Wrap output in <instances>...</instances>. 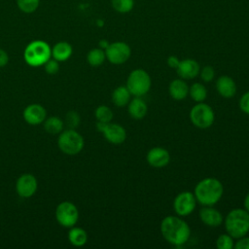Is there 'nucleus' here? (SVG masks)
Returning <instances> with one entry per match:
<instances>
[{"instance_id":"nucleus-1","label":"nucleus","mask_w":249,"mask_h":249,"mask_svg":"<svg viewBox=\"0 0 249 249\" xmlns=\"http://www.w3.org/2000/svg\"><path fill=\"white\" fill-rule=\"evenodd\" d=\"M160 232L163 238L170 244L180 246L186 243L191 236L189 225L177 216H166L160 223Z\"/></svg>"},{"instance_id":"nucleus-2","label":"nucleus","mask_w":249,"mask_h":249,"mask_svg":"<svg viewBox=\"0 0 249 249\" xmlns=\"http://www.w3.org/2000/svg\"><path fill=\"white\" fill-rule=\"evenodd\" d=\"M224 188L222 183L213 177H207L200 180L195 188V196L196 201L204 206L216 204L222 197Z\"/></svg>"},{"instance_id":"nucleus-3","label":"nucleus","mask_w":249,"mask_h":249,"mask_svg":"<svg viewBox=\"0 0 249 249\" xmlns=\"http://www.w3.org/2000/svg\"><path fill=\"white\" fill-rule=\"evenodd\" d=\"M227 233L233 238H240L249 231V212L242 208L231 210L225 218Z\"/></svg>"},{"instance_id":"nucleus-4","label":"nucleus","mask_w":249,"mask_h":249,"mask_svg":"<svg viewBox=\"0 0 249 249\" xmlns=\"http://www.w3.org/2000/svg\"><path fill=\"white\" fill-rule=\"evenodd\" d=\"M52 57V48L43 40H34L27 44L23 51V58L31 67L44 65Z\"/></svg>"},{"instance_id":"nucleus-5","label":"nucleus","mask_w":249,"mask_h":249,"mask_svg":"<svg viewBox=\"0 0 249 249\" xmlns=\"http://www.w3.org/2000/svg\"><path fill=\"white\" fill-rule=\"evenodd\" d=\"M57 145L59 150L65 155L74 156L83 150L85 141L78 131L68 128L59 133Z\"/></svg>"},{"instance_id":"nucleus-6","label":"nucleus","mask_w":249,"mask_h":249,"mask_svg":"<svg viewBox=\"0 0 249 249\" xmlns=\"http://www.w3.org/2000/svg\"><path fill=\"white\" fill-rule=\"evenodd\" d=\"M152 81L150 75L144 69L132 70L126 80V88L133 96L141 97L151 89Z\"/></svg>"},{"instance_id":"nucleus-7","label":"nucleus","mask_w":249,"mask_h":249,"mask_svg":"<svg viewBox=\"0 0 249 249\" xmlns=\"http://www.w3.org/2000/svg\"><path fill=\"white\" fill-rule=\"evenodd\" d=\"M190 120L195 126L203 129L210 127L213 124L215 114L208 104L198 102L191 109Z\"/></svg>"},{"instance_id":"nucleus-8","label":"nucleus","mask_w":249,"mask_h":249,"mask_svg":"<svg viewBox=\"0 0 249 249\" xmlns=\"http://www.w3.org/2000/svg\"><path fill=\"white\" fill-rule=\"evenodd\" d=\"M55 219L64 228L74 227L79 219L77 206L70 201H62L55 208Z\"/></svg>"},{"instance_id":"nucleus-9","label":"nucleus","mask_w":249,"mask_h":249,"mask_svg":"<svg viewBox=\"0 0 249 249\" xmlns=\"http://www.w3.org/2000/svg\"><path fill=\"white\" fill-rule=\"evenodd\" d=\"M105 54L109 62L119 65L128 60L131 54V50L126 43L118 41L109 44V46L105 49Z\"/></svg>"},{"instance_id":"nucleus-10","label":"nucleus","mask_w":249,"mask_h":249,"mask_svg":"<svg viewBox=\"0 0 249 249\" xmlns=\"http://www.w3.org/2000/svg\"><path fill=\"white\" fill-rule=\"evenodd\" d=\"M96 128L100 131L105 139L112 144H122L126 138L125 129L118 124L113 123H99L96 124Z\"/></svg>"},{"instance_id":"nucleus-11","label":"nucleus","mask_w":249,"mask_h":249,"mask_svg":"<svg viewBox=\"0 0 249 249\" xmlns=\"http://www.w3.org/2000/svg\"><path fill=\"white\" fill-rule=\"evenodd\" d=\"M196 206V198L191 192H182L176 196L173 201V208L177 215L188 216L194 212Z\"/></svg>"},{"instance_id":"nucleus-12","label":"nucleus","mask_w":249,"mask_h":249,"mask_svg":"<svg viewBox=\"0 0 249 249\" xmlns=\"http://www.w3.org/2000/svg\"><path fill=\"white\" fill-rule=\"evenodd\" d=\"M38 182L34 175L25 173L20 175L16 183V191L18 195L23 198L31 197L37 191Z\"/></svg>"},{"instance_id":"nucleus-13","label":"nucleus","mask_w":249,"mask_h":249,"mask_svg":"<svg viewBox=\"0 0 249 249\" xmlns=\"http://www.w3.org/2000/svg\"><path fill=\"white\" fill-rule=\"evenodd\" d=\"M22 115L24 121L28 124L37 125L44 123L47 118V111L42 105L33 103L25 107Z\"/></svg>"},{"instance_id":"nucleus-14","label":"nucleus","mask_w":249,"mask_h":249,"mask_svg":"<svg viewBox=\"0 0 249 249\" xmlns=\"http://www.w3.org/2000/svg\"><path fill=\"white\" fill-rule=\"evenodd\" d=\"M176 70L180 78L185 80H191L196 78L199 74L200 67L196 60L192 58H186L180 60Z\"/></svg>"},{"instance_id":"nucleus-15","label":"nucleus","mask_w":249,"mask_h":249,"mask_svg":"<svg viewBox=\"0 0 249 249\" xmlns=\"http://www.w3.org/2000/svg\"><path fill=\"white\" fill-rule=\"evenodd\" d=\"M170 160L169 153L162 147H154L147 154V161L153 167H163Z\"/></svg>"},{"instance_id":"nucleus-16","label":"nucleus","mask_w":249,"mask_h":249,"mask_svg":"<svg viewBox=\"0 0 249 249\" xmlns=\"http://www.w3.org/2000/svg\"><path fill=\"white\" fill-rule=\"evenodd\" d=\"M199 218L203 224L213 228L219 227L224 221L222 213L212 206H204L201 208L199 211Z\"/></svg>"},{"instance_id":"nucleus-17","label":"nucleus","mask_w":249,"mask_h":249,"mask_svg":"<svg viewBox=\"0 0 249 249\" xmlns=\"http://www.w3.org/2000/svg\"><path fill=\"white\" fill-rule=\"evenodd\" d=\"M216 89L219 94L225 98H231L236 93V85L230 76H220L216 81Z\"/></svg>"},{"instance_id":"nucleus-18","label":"nucleus","mask_w":249,"mask_h":249,"mask_svg":"<svg viewBox=\"0 0 249 249\" xmlns=\"http://www.w3.org/2000/svg\"><path fill=\"white\" fill-rule=\"evenodd\" d=\"M127 111L131 118L135 120H141L146 116L148 111V106L141 97L135 96L132 100L128 102Z\"/></svg>"},{"instance_id":"nucleus-19","label":"nucleus","mask_w":249,"mask_h":249,"mask_svg":"<svg viewBox=\"0 0 249 249\" xmlns=\"http://www.w3.org/2000/svg\"><path fill=\"white\" fill-rule=\"evenodd\" d=\"M170 96L175 100H182L189 94V87L183 79H174L168 87Z\"/></svg>"},{"instance_id":"nucleus-20","label":"nucleus","mask_w":249,"mask_h":249,"mask_svg":"<svg viewBox=\"0 0 249 249\" xmlns=\"http://www.w3.org/2000/svg\"><path fill=\"white\" fill-rule=\"evenodd\" d=\"M73 53L72 46L65 41L57 42L53 48H52V57L57 60L58 62H62L67 60Z\"/></svg>"},{"instance_id":"nucleus-21","label":"nucleus","mask_w":249,"mask_h":249,"mask_svg":"<svg viewBox=\"0 0 249 249\" xmlns=\"http://www.w3.org/2000/svg\"><path fill=\"white\" fill-rule=\"evenodd\" d=\"M68 240L72 245L76 247H81L87 243L88 233L82 228L72 227L70 228V231L68 232Z\"/></svg>"},{"instance_id":"nucleus-22","label":"nucleus","mask_w":249,"mask_h":249,"mask_svg":"<svg viewBox=\"0 0 249 249\" xmlns=\"http://www.w3.org/2000/svg\"><path fill=\"white\" fill-rule=\"evenodd\" d=\"M130 92L126 86H120L116 88L112 93L113 103L118 107H124L128 104L130 100Z\"/></svg>"},{"instance_id":"nucleus-23","label":"nucleus","mask_w":249,"mask_h":249,"mask_svg":"<svg viewBox=\"0 0 249 249\" xmlns=\"http://www.w3.org/2000/svg\"><path fill=\"white\" fill-rule=\"evenodd\" d=\"M44 129L50 134H59L64 126V123L58 117H49L44 121Z\"/></svg>"},{"instance_id":"nucleus-24","label":"nucleus","mask_w":249,"mask_h":249,"mask_svg":"<svg viewBox=\"0 0 249 249\" xmlns=\"http://www.w3.org/2000/svg\"><path fill=\"white\" fill-rule=\"evenodd\" d=\"M106 59L105 51L100 48L91 49L87 54V61L91 66H100Z\"/></svg>"},{"instance_id":"nucleus-25","label":"nucleus","mask_w":249,"mask_h":249,"mask_svg":"<svg viewBox=\"0 0 249 249\" xmlns=\"http://www.w3.org/2000/svg\"><path fill=\"white\" fill-rule=\"evenodd\" d=\"M189 94L191 98L196 102H202L207 96V89L204 85L200 83H194L191 88H189Z\"/></svg>"},{"instance_id":"nucleus-26","label":"nucleus","mask_w":249,"mask_h":249,"mask_svg":"<svg viewBox=\"0 0 249 249\" xmlns=\"http://www.w3.org/2000/svg\"><path fill=\"white\" fill-rule=\"evenodd\" d=\"M18 10L24 14H32L39 8L40 0H16Z\"/></svg>"},{"instance_id":"nucleus-27","label":"nucleus","mask_w":249,"mask_h":249,"mask_svg":"<svg viewBox=\"0 0 249 249\" xmlns=\"http://www.w3.org/2000/svg\"><path fill=\"white\" fill-rule=\"evenodd\" d=\"M94 116L99 123H110L113 119V111L105 105L98 106L94 111Z\"/></svg>"},{"instance_id":"nucleus-28","label":"nucleus","mask_w":249,"mask_h":249,"mask_svg":"<svg viewBox=\"0 0 249 249\" xmlns=\"http://www.w3.org/2000/svg\"><path fill=\"white\" fill-rule=\"evenodd\" d=\"M113 9L120 14L129 13L134 6V0H111Z\"/></svg>"},{"instance_id":"nucleus-29","label":"nucleus","mask_w":249,"mask_h":249,"mask_svg":"<svg viewBox=\"0 0 249 249\" xmlns=\"http://www.w3.org/2000/svg\"><path fill=\"white\" fill-rule=\"evenodd\" d=\"M216 246L218 249H232L234 246L233 237L229 233L221 234L216 240Z\"/></svg>"},{"instance_id":"nucleus-30","label":"nucleus","mask_w":249,"mask_h":249,"mask_svg":"<svg viewBox=\"0 0 249 249\" xmlns=\"http://www.w3.org/2000/svg\"><path fill=\"white\" fill-rule=\"evenodd\" d=\"M80 122H81V118H80V115L75 112V111H69L66 116H65V122L64 124H66V126L68 128H71V129H75L76 127L79 126L80 124Z\"/></svg>"},{"instance_id":"nucleus-31","label":"nucleus","mask_w":249,"mask_h":249,"mask_svg":"<svg viewBox=\"0 0 249 249\" xmlns=\"http://www.w3.org/2000/svg\"><path fill=\"white\" fill-rule=\"evenodd\" d=\"M45 71L50 74V75H53L56 74L59 70V62L57 60H55L54 58H50L45 64Z\"/></svg>"},{"instance_id":"nucleus-32","label":"nucleus","mask_w":249,"mask_h":249,"mask_svg":"<svg viewBox=\"0 0 249 249\" xmlns=\"http://www.w3.org/2000/svg\"><path fill=\"white\" fill-rule=\"evenodd\" d=\"M199 73H200V78L204 82H211L214 79V76H215L214 68L212 66H209V65L204 66L202 69H200Z\"/></svg>"},{"instance_id":"nucleus-33","label":"nucleus","mask_w":249,"mask_h":249,"mask_svg":"<svg viewBox=\"0 0 249 249\" xmlns=\"http://www.w3.org/2000/svg\"><path fill=\"white\" fill-rule=\"evenodd\" d=\"M239 107L242 112L249 114V90L242 94L239 99Z\"/></svg>"},{"instance_id":"nucleus-34","label":"nucleus","mask_w":249,"mask_h":249,"mask_svg":"<svg viewBox=\"0 0 249 249\" xmlns=\"http://www.w3.org/2000/svg\"><path fill=\"white\" fill-rule=\"evenodd\" d=\"M235 249H249V237L242 236L238 238L236 243L233 246Z\"/></svg>"},{"instance_id":"nucleus-35","label":"nucleus","mask_w":249,"mask_h":249,"mask_svg":"<svg viewBox=\"0 0 249 249\" xmlns=\"http://www.w3.org/2000/svg\"><path fill=\"white\" fill-rule=\"evenodd\" d=\"M9 62V55L7 52L0 48V67H4Z\"/></svg>"},{"instance_id":"nucleus-36","label":"nucleus","mask_w":249,"mask_h":249,"mask_svg":"<svg viewBox=\"0 0 249 249\" xmlns=\"http://www.w3.org/2000/svg\"><path fill=\"white\" fill-rule=\"evenodd\" d=\"M166 62H167V65H168L170 68L176 69V68L178 67V65H179L180 60H179L178 57H176L175 55H169V56L167 57Z\"/></svg>"},{"instance_id":"nucleus-37","label":"nucleus","mask_w":249,"mask_h":249,"mask_svg":"<svg viewBox=\"0 0 249 249\" xmlns=\"http://www.w3.org/2000/svg\"><path fill=\"white\" fill-rule=\"evenodd\" d=\"M109 44H110V43H109L107 40H105V39L100 40V41H99V43H98L99 48H100V49H102V50H104V51H105V49L109 46Z\"/></svg>"},{"instance_id":"nucleus-38","label":"nucleus","mask_w":249,"mask_h":249,"mask_svg":"<svg viewBox=\"0 0 249 249\" xmlns=\"http://www.w3.org/2000/svg\"><path fill=\"white\" fill-rule=\"evenodd\" d=\"M244 208L246 211L249 212V193L246 195V196L244 198Z\"/></svg>"}]
</instances>
